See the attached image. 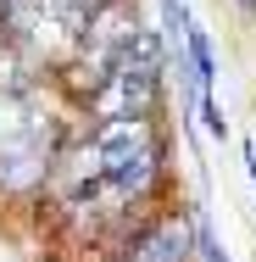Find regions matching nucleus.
I'll return each instance as SVG.
<instances>
[{"label":"nucleus","mask_w":256,"mask_h":262,"mask_svg":"<svg viewBox=\"0 0 256 262\" xmlns=\"http://www.w3.org/2000/svg\"><path fill=\"white\" fill-rule=\"evenodd\" d=\"M245 173H251V184H256V140H245Z\"/></svg>","instance_id":"423d86ee"},{"label":"nucleus","mask_w":256,"mask_h":262,"mask_svg":"<svg viewBox=\"0 0 256 262\" xmlns=\"http://www.w3.org/2000/svg\"><path fill=\"white\" fill-rule=\"evenodd\" d=\"M195 257H201V262H234L228 251H223V240L212 234V223H206L201 207H195Z\"/></svg>","instance_id":"7ed1b4c3"},{"label":"nucleus","mask_w":256,"mask_h":262,"mask_svg":"<svg viewBox=\"0 0 256 262\" xmlns=\"http://www.w3.org/2000/svg\"><path fill=\"white\" fill-rule=\"evenodd\" d=\"M28 140H39L34 123L22 117V106L11 101V95H0V151H17V145H28Z\"/></svg>","instance_id":"f03ea898"},{"label":"nucleus","mask_w":256,"mask_h":262,"mask_svg":"<svg viewBox=\"0 0 256 262\" xmlns=\"http://www.w3.org/2000/svg\"><path fill=\"white\" fill-rule=\"evenodd\" d=\"M61 6H67V11H73V17H78V23H89V17H95V11H101L106 0H61Z\"/></svg>","instance_id":"39448f33"},{"label":"nucleus","mask_w":256,"mask_h":262,"mask_svg":"<svg viewBox=\"0 0 256 262\" xmlns=\"http://www.w3.org/2000/svg\"><path fill=\"white\" fill-rule=\"evenodd\" d=\"M234 6H240V11H256V0H234Z\"/></svg>","instance_id":"0eeeda50"},{"label":"nucleus","mask_w":256,"mask_h":262,"mask_svg":"<svg viewBox=\"0 0 256 262\" xmlns=\"http://www.w3.org/2000/svg\"><path fill=\"white\" fill-rule=\"evenodd\" d=\"M201 123H206L212 140H228V117H223V106L212 101V95H201Z\"/></svg>","instance_id":"20e7f679"},{"label":"nucleus","mask_w":256,"mask_h":262,"mask_svg":"<svg viewBox=\"0 0 256 262\" xmlns=\"http://www.w3.org/2000/svg\"><path fill=\"white\" fill-rule=\"evenodd\" d=\"M190 257H195V212H178V217L151 223L134 240V257L128 262H190Z\"/></svg>","instance_id":"f257e3e1"}]
</instances>
